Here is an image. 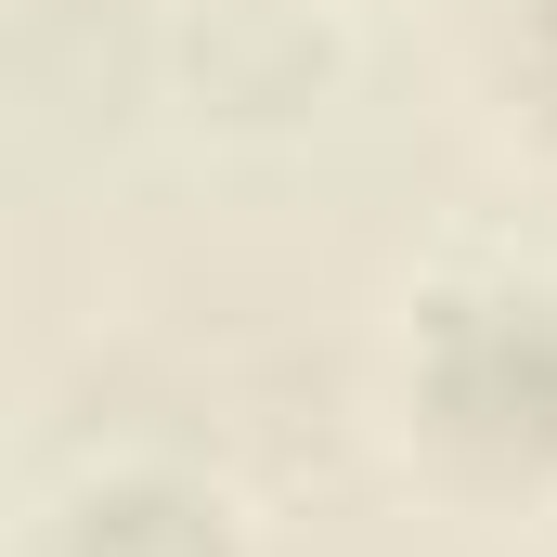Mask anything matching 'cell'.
Returning <instances> with one entry per match:
<instances>
[{
	"label": "cell",
	"mask_w": 557,
	"mask_h": 557,
	"mask_svg": "<svg viewBox=\"0 0 557 557\" xmlns=\"http://www.w3.org/2000/svg\"><path fill=\"white\" fill-rule=\"evenodd\" d=\"M403 428L454 493H545L557 480V285L454 273L403 324Z\"/></svg>",
	"instance_id": "obj_1"
},
{
	"label": "cell",
	"mask_w": 557,
	"mask_h": 557,
	"mask_svg": "<svg viewBox=\"0 0 557 557\" xmlns=\"http://www.w3.org/2000/svg\"><path fill=\"white\" fill-rule=\"evenodd\" d=\"M39 557H247V532H234V506H221L208 480H182V467H104V480H78V493L52 506Z\"/></svg>",
	"instance_id": "obj_2"
},
{
	"label": "cell",
	"mask_w": 557,
	"mask_h": 557,
	"mask_svg": "<svg viewBox=\"0 0 557 557\" xmlns=\"http://www.w3.org/2000/svg\"><path fill=\"white\" fill-rule=\"evenodd\" d=\"M493 78H506V104L557 143V0H506V26H493Z\"/></svg>",
	"instance_id": "obj_3"
}]
</instances>
